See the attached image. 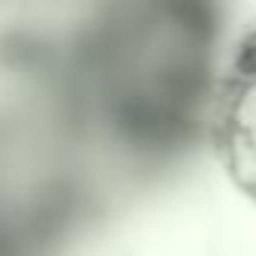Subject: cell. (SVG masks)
<instances>
[{
	"instance_id": "cell-1",
	"label": "cell",
	"mask_w": 256,
	"mask_h": 256,
	"mask_svg": "<svg viewBox=\"0 0 256 256\" xmlns=\"http://www.w3.org/2000/svg\"><path fill=\"white\" fill-rule=\"evenodd\" d=\"M235 66H238V72H241V76H256V36L244 40V46H241V52H238Z\"/></svg>"
}]
</instances>
